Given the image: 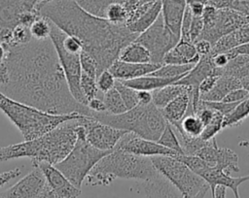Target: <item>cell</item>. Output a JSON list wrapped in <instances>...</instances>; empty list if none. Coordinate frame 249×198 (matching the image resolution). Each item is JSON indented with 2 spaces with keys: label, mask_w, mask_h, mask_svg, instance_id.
<instances>
[{
  "label": "cell",
  "mask_w": 249,
  "mask_h": 198,
  "mask_svg": "<svg viewBox=\"0 0 249 198\" xmlns=\"http://www.w3.org/2000/svg\"><path fill=\"white\" fill-rule=\"evenodd\" d=\"M6 51L9 82L0 86L2 93L48 114L91 116L88 106L71 94L51 38H32Z\"/></svg>",
  "instance_id": "obj_1"
},
{
  "label": "cell",
  "mask_w": 249,
  "mask_h": 198,
  "mask_svg": "<svg viewBox=\"0 0 249 198\" xmlns=\"http://www.w3.org/2000/svg\"><path fill=\"white\" fill-rule=\"evenodd\" d=\"M35 9L40 16L82 43L83 50L96 60L99 74L107 70L119 58L121 50L138 36L125 23H113L87 12L76 0H42Z\"/></svg>",
  "instance_id": "obj_2"
},
{
  "label": "cell",
  "mask_w": 249,
  "mask_h": 198,
  "mask_svg": "<svg viewBox=\"0 0 249 198\" xmlns=\"http://www.w3.org/2000/svg\"><path fill=\"white\" fill-rule=\"evenodd\" d=\"M82 116L83 115L63 121L55 128L33 140L1 147L0 162L27 157L31 159L33 167L41 162L55 165L72 150L78 138V127Z\"/></svg>",
  "instance_id": "obj_3"
},
{
  "label": "cell",
  "mask_w": 249,
  "mask_h": 198,
  "mask_svg": "<svg viewBox=\"0 0 249 198\" xmlns=\"http://www.w3.org/2000/svg\"><path fill=\"white\" fill-rule=\"evenodd\" d=\"M159 175L150 157L114 148L94 165L86 181L91 186H107L116 179L147 182Z\"/></svg>",
  "instance_id": "obj_4"
},
{
  "label": "cell",
  "mask_w": 249,
  "mask_h": 198,
  "mask_svg": "<svg viewBox=\"0 0 249 198\" xmlns=\"http://www.w3.org/2000/svg\"><path fill=\"white\" fill-rule=\"evenodd\" d=\"M91 116L99 122L134 133L151 141H158L167 124L160 110L153 103L149 105L138 104L120 115L91 112Z\"/></svg>",
  "instance_id": "obj_5"
},
{
  "label": "cell",
  "mask_w": 249,
  "mask_h": 198,
  "mask_svg": "<svg viewBox=\"0 0 249 198\" xmlns=\"http://www.w3.org/2000/svg\"><path fill=\"white\" fill-rule=\"evenodd\" d=\"M0 110L20 131L24 141L38 138L58 124L81 116L80 114L52 115L18 102L0 91Z\"/></svg>",
  "instance_id": "obj_6"
},
{
  "label": "cell",
  "mask_w": 249,
  "mask_h": 198,
  "mask_svg": "<svg viewBox=\"0 0 249 198\" xmlns=\"http://www.w3.org/2000/svg\"><path fill=\"white\" fill-rule=\"evenodd\" d=\"M80 119L77 141L69 154L54 166L78 188H81L84 181L94 165L111 150H100L93 148L86 139L85 117ZM113 150V149H112Z\"/></svg>",
  "instance_id": "obj_7"
},
{
  "label": "cell",
  "mask_w": 249,
  "mask_h": 198,
  "mask_svg": "<svg viewBox=\"0 0 249 198\" xmlns=\"http://www.w3.org/2000/svg\"><path fill=\"white\" fill-rule=\"evenodd\" d=\"M150 158L158 173L177 188L184 198H193L209 188L201 177L174 156L156 155Z\"/></svg>",
  "instance_id": "obj_8"
},
{
  "label": "cell",
  "mask_w": 249,
  "mask_h": 198,
  "mask_svg": "<svg viewBox=\"0 0 249 198\" xmlns=\"http://www.w3.org/2000/svg\"><path fill=\"white\" fill-rule=\"evenodd\" d=\"M203 30L198 39H204L213 46L221 37L249 22V17L231 8L206 5L202 13ZM197 41V40H196Z\"/></svg>",
  "instance_id": "obj_9"
},
{
  "label": "cell",
  "mask_w": 249,
  "mask_h": 198,
  "mask_svg": "<svg viewBox=\"0 0 249 198\" xmlns=\"http://www.w3.org/2000/svg\"><path fill=\"white\" fill-rule=\"evenodd\" d=\"M63 31L60 30L56 25L52 22V28L50 33V38L54 46V49L57 52L58 59L62 70L65 75V79L69 87V90L73 97L80 102L87 106V99L84 96L81 86V62H80V53H70L66 51L61 44V38L63 35Z\"/></svg>",
  "instance_id": "obj_10"
},
{
  "label": "cell",
  "mask_w": 249,
  "mask_h": 198,
  "mask_svg": "<svg viewBox=\"0 0 249 198\" xmlns=\"http://www.w3.org/2000/svg\"><path fill=\"white\" fill-rule=\"evenodd\" d=\"M180 38L173 34L164 24L161 15L145 31L138 34L136 42L143 45L151 54V62L162 64L166 52L170 50Z\"/></svg>",
  "instance_id": "obj_11"
},
{
  "label": "cell",
  "mask_w": 249,
  "mask_h": 198,
  "mask_svg": "<svg viewBox=\"0 0 249 198\" xmlns=\"http://www.w3.org/2000/svg\"><path fill=\"white\" fill-rule=\"evenodd\" d=\"M84 125L87 141L93 148L100 150L114 149L121 138L127 132L99 122L92 116H86Z\"/></svg>",
  "instance_id": "obj_12"
},
{
  "label": "cell",
  "mask_w": 249,
  "mask_h": 198,
  "mask_svg": "<svg viewBox=\"0 0 249 198\" xmlns=\"http://www.w3.org/2000/svg\"><path fill=\"white\" fill-rule=\"evenodd\" d=\"M114 148L147 157H152L156 155H168L175 157L176 155L180 154L161 146L157 141H151L141 138L131 132H126L121 138V140Z\"/></svg>",
  "instance_id": "obj_13"
},
{
  "label": "cell",
  "mask_w": 249,
  "mask_h": 198,
  "mask_svg": "<svg viewBox=\"0 0 249 198\" xmlns=\"http://www.w3.org/2000/svg\"><path fill=\"white\" fill-rule=\"evenodd\" d=\"M39 167L45 177V184L53 194L54 198H77L81 195V188L76 187L54 165L41 162Z\"/></svg>",
  "instance_id": "obj_14"
},
{
  "label": "cell",
  "mask_w": 249,
  "mask_h": 198,
  "mask_svg": "<svg viewBox=\"0 0 249 198\" xmlns=\"http://www.w3.org/2000/svg\"><path fill=\"white\" fill-rule=\"evenodd\" d=\"M45 182V177L40 168L34 167L18 182L0 192V198H38Z\"/></svg>",
  "instance_id": "obj_15"
},
{
  "label": "cell",
  "mask_w": 249,
  "mask_h": 198,
  "mask_svg": "<svg viewBox=\"0 0 249 198\" xmlns=\"http://www.w3.org/2000/svg\"><path fill=\"white\" fill-rule=\"evenodd\" d=\"M196 174L205 181L211 190V193H213L216 186L222 185L226 188H231L234 198H240L238 187L243 182L249 181V175L242 177H231V175H228L224 171L218 169L216 166L210 165L206 161Z\"/></svg>",
  "instance_id": "obj_16"
},
{
  "label": "cell",
  "mask_w": 249,
  "mask_h": 198,
  "mask_svg": "<svg viewBox=\"0 0 249 198\" xmlns=\"http://www.w3.org/2000/svg\"><path fill=\"white\" fill-rule=\"evenodd\" d=\"M140 186L144 191L145 198H184L178 189L161 175H159L153 180L142 182ZM209 188L203 189L193 198H204Z\"/></svg>",
  "instance_id": "obj_17"
},
{
  "label": "cell",
  "mask_w": 249,
  "mask_h": 198,
  "mask_svg": "<svg viewBox=\"0 0 249 198\" xmlns=\"http://www.w3.org/2000/svg\"><path fill=\"white\" fill-rule=\"evenodd\" d=\"M160 63H130L117 59L108 68L110 73L118 81L132 80L149 75L156 71Z\"/></svg>",
  "instance_id": "obj_18"
},
{
  "label": "cell",
  "mask_w": 249,
  "mask_h": 198,
  "mask_svg": "<svg viewBox=\"0 0 249 198\" xmlns=\"http://www.w3.org/2000/svg\"><path fill=\"white\" fill-rule=\"evenodd\" d=\"M160 15L166 27L180 38L181 23L187 4L185 0H160Z\"/></svg>",
  "instance_id": "obj_19"
},
{
  "label": "cell",
  "mask_w": 249,
  "mask_h": 198,
  "mask_svg": "<svg viewBox=\"0 0 249 198\" xmlns=\"http://www.w3.org/2000/svg\"><path fill=\"white\" fill-rule=\"evenodd\" d=\"M199 55L192 42L179 40V42L166 52L162 59V64H176V65H195Z\"/></svg>",
  "instance_id": "obj_20"
},
{
  "label": "cell",
  "mask_w": 249,
  "mask_h": 198,
  "mask_svg": "<svg viewBox=\"0 0 249 198\" xmlns=\"http://www.w3.org/2000/svg\"><path fill=\"white\" fill-rule=\"evenodd\" d=\"M29 9L23 0H0V29H14Z\"/></svg>",
  "instance_id": "obj_21"
},
{
  "label": "cell",
  "mask_w": 249,
  "mask_h": 198,
  "mask_svg": "<svg viewBox=\"0 0 249 198\" xmlns=\"http://www.w3.org/2000/svg\"><path fill=\"white\" fill-rule=\"evenodd\" d=\"M249 42V22L221 37L213 46L211 53L228 52Z\"/></svg>",
  "instance_id": "obj_22"
},
{
  "label": "cell",
  "mask_w": 249,
  "mask_h": 198,
  "mask_svg": "<svg viewBox=\"0 0 249 198\" xmlns=\"http://www.w3.org/2000/svg\"><path fill=\"white\" fill-rule=\"evenodd\" d=\"M191 89L192 88H190L186 92L181 93L172 101H170L166 106L160 109L163 117L170 125L179 124L182 121L183 117L186 116L191 101Z\"/></svg>",
  "instance_id": "obj_23"
},
{
  "label": "cell",
  "mask_w": 249,
  "mask_h": 198,
  "mask_svg": "<svg viewBox=\"0 0 249 198\" xmlns=\"http://www.w3.org/2000/svg\"><path fill=\"white\" fill-rule=\"evenodd\" d=\"M240 87L242 86L239 79L223 74L218 78L214 86L207 93L200 96V99L205 101H222L230 91Z\"/></svg>",
  "instance_id": "obj_24"
},
{
  "label": "cell",
  "mask_w": 249,
  "mask_h": 198,
  "mask_svg": "<svg viewBox=\"0 0 249 198\" xmlns=\"http://www.w3.org/2000/svg\"><path fill=\"white\" fill-rule=\"evenodd\" d=\"M178 78H160V77H156L152 75H146L140 78L132 79V80H125V81H121L124 84L132 87L136 90H148V91H153L158 88H161L165 85H168L170 83L176 82Z\"/></svg>",
  "instance_id": "obj_25"
},
{
  "label": "cell",
  "mask_w": 249,
  "mask_h": 198,
  "mask_svg": "<svg viewBox=\"0 0 249 198\" xmlns=\"http://www.w3.org/2000/svg\"><path fill=\"white\" fill-rule=\"evenodd\" d=\"M191 87L178 84V83H170L168 85H165L161 88H158L156 90L152 91V98H153V104L159 108L160 110L162 109L164 106H166L170 101H172L174 98H176L178 95H180L183 92H186Z\"/></svg>",
  "instance_id": "obj_26"
},
{
  "label": "cell",
  "mask_w": 249,
  "mask_h": 198,
  "mask_svg": "<svg viewBox=\"0 0 249 198\" xmlns=\"http://www.w3.org/2000/svg\"><path fill=\"white\" fill-rule=\"evenodd\" d=\"M118 59L130 63H150L151 54L143 45L134 40L121 50Z\"/></svg>",
  "instance_id": "obj_27"
},
{
  "label": "cell",
  "mask_w": 249,
  "mask_h": 198,
  "mask_svg": "<svg viewBox=\"0 0 249 198\" xmlns=\"http://www.w3.org/2000/svg\"><path fill=\"white\" fill-rule=\"evenodd\" d=\"M215 166L228 175H231V173H237L239 172L238 155L231 148L218 147Z\"/></svg>",
  "instance_id": "obj_28"
},
{
  "label": "cell",
  "mask_w": 249,
  "mask_h": 198,
  "mask_svg": "<svg viewBox=\"0 0 249 198\" xmlns=\"http://www.w3.org/2000/svg\"><path fill=\"white\" fill-rule=\"evenodd\" d=\"M223 74L235 77L239 80L249 77V55L238 53L233 55L223 67Z\"/></svg>",
  "instance_id": "obj_29"
},
{
  "label": "cell",
  "mask_w": 249,
  "mask_h": 198,
  "mask_svg": "<svg viewBox=\"0 0 249 198\" xmlns=\"http://www.w3.org/2000/svg\"><path fill=\"white\" fill-rule=\"evenodd\" d=\"M161 12V1L156 2L144 15H142L137 20L126 24V27L133 33L140 34L150 27L154 21L158 18Z\"/></svg>",
  "instance_id": "obj_30"
},
{
  "label": "cell",
  "mask_w": 249,
  "mask_h": 198,
  "mask_svg": "<svg viewBox=\"0 0 249 198\" xmlns=\"http://www.w3.org/2000/svg\"><path fill=\"white\" fill-rule=\"evenodd\" d=\"M249 116V96L240 101L228 115L224 116L223 128L240 125Z\"/></svg>",
  "instance_id": "obj_31"
},
{
  "label": "cell",
  "mask_w": 249,
  "mask_h": 198,
  "mask_svg": "<svg viewBox=\"0 0 249 198\" xmlns=\"http://www.w3.org/2000/svg\"><path fill=\"white\" fill-rule=\"evenodd\" d=\"M102 100L105 105V112L108 114L120 115L127 111L120 93L115 88V86L107 92L103 93Z\"/></svg>",
  "instance_id": "obj_32"
},
{
  "label": "cell",
  "mask_w": 249,
  "mask_h": 198,
  "mask_svg": "<svg viewBox=\"0 0 249 198\" xmlns=\"http://www.w3.org/2000/svg\"><path fill=\"white\" fill-rule=\"evenodd\" d=\"M193 64L188 65H176V64H161L156 71L150 75L160 77V78H178L181 79L184 77L192 68Z\"/></svg>",
  "instance_id": "obj_33"
},
{
  "label": "cell",
  "mask_w": 249,
  "mask_h": 198,
  "mask_svg": "<svg viewBox=\"0 0 249 198\" xmlns=\"http://www.w3.org/2000/svg\"><path fill=\"white\" fill-rule=\"evenodd\" d=\"M77 3L87 12L104 17L107 7L113 3H122L124 0H76Z\"/></svg>",
  "instance_id": "obj_34"
},
{
  "label": "cell",
  "mask_w": 249,
  "mask_h": 198,
  "mask_svg": "<svg viewBox=\"0 0 249 198\" xmlns=\"http://www.w3.org/2000/svg\"><path fill=\"white\" fill-rule=\"evenodd\" d=\"M176 125H178L187 135L193 137H199L204 127L200 119L196 115H186L182 121Z\"/></svg>",
  "instance_id": "obj_35"
},
{
  "label": "cell",
  "mask_w": 249,
  "mask_h": 198,
  "mask_svg": "<svg viewBox=\"0 0 249 198\" xmlns=\"http://www.w3.org/2000/svg\"><path fill=\"white\" fill-rule=\"evenodd\" d=\"M52 28V21L47 17L39 16L30 26V32L32 38L37 40H43L50 38Z\"/></svg>",
  "instance_id": "obj_36"
},
{
  "label": "cell",
  "mask_w": 249,
  "mask_h": 198,
  "mask_svg": "<svg viewBox=\"0 0 249 198\" xmlns=\"http://www.w3.org/2000/svg\"><path fill=\"white\" fill-rule=\"evenodd\" d=\"M159 144H160L161 146L171 149V150H174L180 154H183V151H182V148L180 147V144H179V141L177 139V136L172 128V126L167 122L164 130L162 131L160 137L159 138V140L157 141Z\"/></svg>",
  "instance_id": "obj_37"
},
{
  "label": "cell",
  "mask_w": 249,
  "mask_h": 198,
  "mask_svg": "<svg viewBox=\"0 0 249 198\" xmlns=\"http://www.w3.org/2000/svg\"><path fill=\"white\" fill-rule=\"evenodd\" d=\"M80 86L84 96L87 99V102L94 97H98V87H97V78L90 76L82 71Z\"/></svg>",
  "instance_id": "obj_38"
},
{
  "label": "cell",
  "mask_w": 249,
  "mask_h": 198,
  "mask_svg": "<svg viewBox=\"0 0 249 198\" xmlns=\"http://www.w3.org/2000/svg\"><path fill=\"white\" fill-rule=\"evenodd\" d=\"M115 88L118 90L120 93L125 107L127 110L134 108L135 106L138 105V100H137V90L129 87L125 84H124L121 81L116 80L115 82Z\"/></svg>",
  "instance_id": "obj_39"
},
{
  "label": "cell",
  "mask_w": 249,
  "mask_h": 198,
  "mask_svg": "<svg viewBox=\"0 0 249 198\" xmlns=\"http://www.w3.org/2000/svg\"><path fill=\"white\" fill-rule=\"evenodd\" d=\"M223 119H224V116L221 113L216 111V114L213 119L203 127V130L199 137L204 141L214 138L216 134H218L223 129Z\"/></svg>",
  "instance_id": "obj_40"
},
{
  "label": "cell",
  "mask_w": 249,
  "mask_h": 198,
  "mask_svg": "<svg viewBox=\"0 0 249 198\" xmlns=\"http://www.w3.org/2000/svg\"><path fill=\"white\" fill-rule=\"evenodd\" d=\"M209 4L218 8H231L249 17V0H209Z\"/></svg>",
  "instance_id": "obj_41"
},
{
  "label": "cell",
  "mask_w": 249,
  "mask_h": 198,
  "mask_svg": "<svg viewBox=\"0 0 249 198\" xmlns=\"http://www.w3.org/2000/svg\"><path fill=\"white\" fill-rule=\"evenodd\" d=\"M104 17L113 23H125L126 11L122 3H113L107 7Z\"/></svg>",
  "instance_id": "obj_42"
},
{
  "label": "cell",
  "mask_w": 249,
  "mask_h": 198,
  "mask_svg": "<svg viewBox=\"0 0 249 198\" xmlns=\"http://www.w3.org/2000/svg\"><path fill=\"white\" fill-rule=\"evenodd\" d=\"M80 62L81 69L83 72L97 78L99 76V69L96 60L87 51L82 50L80 52Z\"/></svg>",
  "instance_id": "obj_43"
},
{
  "label": "cell",
  "mask_w": 249,
  "mask_h": 198,
  "mask_svg": "<svg viewBox=\"0 0 249 198\" xmlns=\"http://www.w3.org/2000/svg\"><path fill=\"white\" fill-rule=\"evenodd\" d=\"M115 82L116 79L108 69L102 71L97 77V87L102 93H105L108 90L112 89L115 86Z\"/></svg>",
  "instance_id": "obj_44"
},
{
  "label": "cell",
  "mask_w": 249,
  "mask_h": 198,
  "mask_svg": "<svg viewBox=\"0 0 249 198\" xmlns=\"http://www.w3.org/2000/svg\"><path fill=\"white\" fill-rule=\"evenodd\" d=\"M61 44L64 50L70 53H80L83 50L82 43L76 37L67 35L65 32L62 35Z\"/></svg>",
  "instance_id": "obj_45"
},
{
  "label": "cell",
  "mask_w": 249,
  "mask_h": 198,
  "mask_svg": "<svg viewBox=\"0 0 249 198\" xmlns=\"http://www.w3.org/2000/svg\"><path fill=\"white\" fill-rule=\"evenodd\" d=\"M203 30V21L201 16H193L190 27V41L194 44L198 40Z\"/></svg>",
  "instance_id": "obj_46"
},
{
  "label": "cell",
  "mask_w": 249,
  "mask_h": 198,
  "mask_svg": "<svg viewBox=\"0 0 249 198\" xmlns=\"http://www.w3.org/2000/svg\"><path fill=\"white\" fill-rule=\"evenodd\" d=\"M248 96H249V94L247 93V91L244 88L240 87V88H236V89H233V90L230 91L223 98L222 101L228 102V103H236V102H240V101L244 100Z\"/></svg>",
  "instance_id": "obj_47"
},
{
  "label": "cell",
  "mask_w": 249,
  "mask_h": 198,
  "mask_svg": "<svg viewBox=\"0 0 249 198\" xmlns=\"http://www.w3.org/2000/svg\"><path fill=\"white\" fill-rule=\"evenodd\" d=\"M195 48L198 53L199 56L208 55L212 52V45L210 42L204 40V39H198L194 43Z\"/></svg>",
  "instance_id": "obj_48"
},
{
  "label": "cell",
  "mask_w": 249,
  "mask_h": 198,
  "mask_svg": "<svg viewBox=\"0 0 249 198\" xmlns=\"http://www.w3.org/2000/svg\"><path fill=\"white\" fill-rule=\"evenodd\" d=\"M20 173H21V171L18 167L15 169L0 173V187H2L4 184H6L11 180L18 177L20 175Z\"/></svg>",
  "instance_id": "obj_49"
},
{
  "label": "cell",
  "mask_w": 249,
  "mask_h": 198,
  "mask_svg": "<svg viewBox=\"0 0 249 198\" xmlns=\"http://www.w3.org/2000/svg\"><path fill=\"white\" fill-rule=\"evenodd\" d=\"M229 60H230V58L226 52L211 53V61L215 67L223 68L228 64Z\"/></svg>",
  "instance_id": "obj_50"
},
{
  "label": "cell",
  "mask_w": 249,
  "mask_h": 198,
  "mask_svg": "<svg viewBox=\"0 0 249 198\" xmlns=\"http://www.w3.org/2000/svg\"><path fill=\"white\" fill-rule=\"evenodd\" d=\"M88 108L91 111V112H95V113H101V112H105V105L104 102L101 98L99 97H94L90 100L88 101L87 103Z\"/></svg>",
  "instance_id": "obj_51"
},
{
  "label": "cell",
  "mask_w": 249,
  "mask_h": 198,
  "mask_svg": "<svg viewBox=\"0 0 249 198\" xmlns=\"http://www.w3.org/2000/svg\"><path fill=\"white\" fill-rule=\"evenodd\" d=\"M137 100L138 104L141 105H149L153 103L152 92L148 90H137Z\"/></svg>",
  "instance_id": "obj_52"
},
{
  "label": "cell",
  "mask_w": 249,
  "mask_h": 198,
  "mask_svg": "<svg viewBox=\"0 0 249 198\" xmlns=\"http://www.w3.org/2000/svg\"><path fill=\"white\" fill-rule=\"evenodd\" d=\"M9 82V71L5 61L0 62V86L7 84Z\"/></svg>",
  "instance_id": "obj_53"
},
{
  "label": "cell",
  "mask_w": 249,
  "mask_h": 198,
  "mask_svg": "<svg viewBox=\"0 0 249 198\" xmlns=\"http://www.w3.org/2000/svg\"><path fill=\"white\" fill-rule=\"evenodd\" d=\"M226 53L228 54V56H229L230 59H231L233 55L238 54V53H242V54H247V55H249V42L246 43V44H244V45H242V46H239V47H237V48H235V49H233V50H230V51H228V52H226Z\"/></svg>",
  "instance_id": "obj_54"
},
{
  "label": "cell",
  "mask_w": 249,
  "mask_h": 198,
  "mask_svg": "<svg viewBox=\"0 0 249 198\" xmlns=\"http://www.w3.org/2000/svg\"><path fill=\"white\" fill-rule=\"evenodd\" d=\"M226 187L218 185L215 187L213 193H211L212 198H226Z\"/></svg>",
  "instance_id": "obj_55"
},
{
  "label": "cell",
  "mask_w": 249,
  "mask_h": 198,
  "mask_svg": "<svg viewBox=\"0 0 249 198\" xmlns=\"http://www.w3.org/2000/svg\"><path fill=\"white\" fill-rule=\"evenodd\" d=\"M42 0H23L24 4L26 5V7L29 9V10H32L35 8V6Z\"/></svg>",
  "instance_id": "obj_56"
},
{
  "label": "cell",
  "mask_w": 249,
  "mask_h": 198,
  "mask_svg": "<svg viewBox=\"0 0 249 198\" xmlns=\"http://www.w3.org/2000/svg\"><path fill=\"white\" fill-rule=\"evenodd\" d=\"M240 82H241V86L242 88H244L247 93L249 94V77L248 78H243L240 80Z\"/></svg>",
  "instance_id": "obj_57"
},
{
  "label": "cell",
  "mask_w": 249,
  "mask_h": 198,
  "mask_svg": "<svg viewBox=\"0 0 249 198\" xmlns=\"http://www.w3.org/2000/svg\"><path fill=\"white\" fill-rule=\"evenodd\" d=\"M6 49L4 48V46L0 43V62L4 61L5 60V57H6Z\"/></svg>",
  "instance_id": "obj_58"
}]
</instances>
